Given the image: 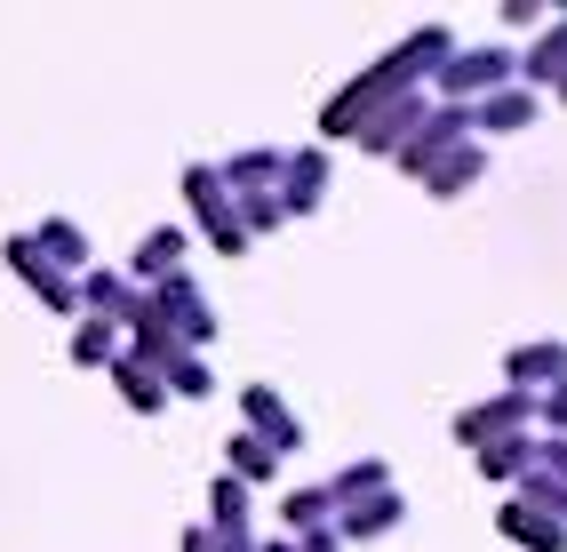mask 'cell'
Segmentation results:
<instances>
[{"label": "cell", "mask_w": 567, "mask_h": 552, "mask_svg": "<svg viewBox=\"0 0 567 552\" xmlns=\"http://www.w3.org/2000/svg\"><path fill=\"white\" fill-rule=\"evenodd\" d=\"M472 176H480V153H472V144H456V153L432 168V193H456V184H472Z\"/></svg>", "instance_id": "cell-11"}, {"label": "cell", "mask_w": 567, "mask_h": 552, "mask_svg": "<svg viewBox=\"0 0 567 552\" xmlns=\"http://www.w3.org/2000/svg\"><path fill=\"white\" fill-rule=\"evenodd\" d=\"M551 368H559V352H551V345H527V352L512 360V377H551Z\"/></svg>", "instance_id": "cell-14"}, {"label": "cell", "mask_w": 567, "mask_h": 552, "mask_svg": "<svg viewBox=\"0 0 567 552\" xmlns=\"http://www.w3.org/2000/svg\"><path fill=\"white\" fill-rule=\"evenodd\" d=\"M320 184H328V161H320V153L280 161V193H272V201H280V216H288V208H312V201H320Z\"/></svg>", "instance_id": "cell-4"}, {"label": "cell", "mask_w": 567, "mask_h": 552, "mask_svg": "<svg viewBox=\"0 0 567 552\" xmlns=\"http://www.w3.org/2000/svg\"><path fill=\"white\" fill-rule=\"evenodd\" d=\"M480 121H487V129H519V121H527V96H487Z\"/></svg>", "instance_id": "cell-13"}, {"label": "cell", "mask_w": 567, "mask_h": 552, "mask_svg": "<svg viewBox=\"0 0 567 552\" xmlns=\"http://www.w3.org/2000/svg\"><path fill=\"white\" fill-rule=\"evenodd\" d=\"M9 265L32 280V288H41V305H56V313H72V305H81V288H72L56 265H49V256L41 248H32V241H9Z\"/></svg>", "instance_id": "cell-2"}, {"label": "cell", "mask_w": 567, "mask_h": 552, "mask_svg": "<svg viewBox=\"0 0 567 552\" xmlns=\"http://www.w3.org/2000/svg\"><path fill=\"white\" fill-rule=\"evenodd\" d=\"M32 248H41V256H49V265H56L64 280L89 265V241H81V225H41V233H32Z\"/></svg>", "instance_id": "cell-7"}, {"label": "cell", "mask_w": 567, "mask_h": 552, "mask_svg": "<svg viewBox=\"0 0 567 552\" xmlns=\"http://www.w3.org/2000/svg\"><path fill=\"white\" fill-rule=\"evenodd\" d=\"M176 265H184V233H176V225H161L153 241H144L136 273H144V280H176Z\"/></svg>", "instance_id": "cell-8"}, {"label": "cell", "mask_w": 567, "mask_h": 552, "mask_svg": "<svg viewBox=\"0 0 567 552\" xmlns=\"http://www.w3.org/2000/svg\"><path fill=\"white\" fill-rule=\"evenodd\" d=\"M112 385H121V392H128V409H144V417H153L161 400H168V385H161V377H153V368H144L136 352H121V360H112Z\"/></svg>", "instance_id": "cell-6"}, {"label": "cell", "mask_w": 567, "mask_h": 552, "mask_svg": "<svg viewBox=\"0 0 567 552\" xmlns=\"http://www.w3.org/2000/svg\"><path fill=\"white\" fill-rule=\"evenodd\" d=\"M184 193H193V208H200V225H208L216 248H248V225H240L233 193H224V168H193V176H184Z\"/></svg>", "instance_id": "cell-1"}, {"label": "cell", "mask_w": 567, "mask_h": 552, "mask_svg": "<svg viewBox=\"0 0 567 552\" xmlns=\"http://www.w3.org/2000/svg\"><path fill=\"white\" fill-rule=\"evenodd\" d=\"M72 360H121V345H112V320H89L81 337H72Z\"/></svg>", "instance_id": "cell-12"}, {"label": "cell", "mask_w": 567, "mask_h": 552, "mask_svg": "<svg viewBox=\"0 0 567 552\" xmlns=\"http://www.w3.org/2000/svg\"><path fill=\"white\" fill-rule=\"evenodd\" d=\"M519 417H527V400H519V392H504V400H487V409H472V417H464V440H496V432H504V425H519Z\"/></svg>", "instance_id": "cell-9"}, {"label": "cell", "mask_w": 567, "mask_h": 552, "mask_svg": "<svg viewBox=\"0 0 567 552\" xmlns=\"http://www.w3.org/2000/svg\"><path fill=\"white\" fill-rule=\"evenodd\" d=\"M504 72H512V57L480 49V57H456V64H440V89H447V96H472V89H496Z\"/></svg>", "instance_id": "cell-3"}, {"label": "cell", "mask_w": 567, "mask_h": 552, "mask_svg": "<svg viewBox=\"0 0 567 552\" xmlns=\"http://www.w3.org/2000/svg\"><path fill=\"white\" fill-rule=\"evenodd\" d=\"M248 425L264 432V449H272V457H280V449H296V417H288L264 385H248Z\"/></svg>", "instance_id": "cell-5"}, {"label": "cell", "mask_w": 567, "mask_h": 552, "mask_svg": "<svg viewBox=\"0 0 567 552\" xmlns=\"http://www.w3.org/2000/svg\"><path fill=\"white\" fill-rule=\"evenodd\" d=\"M272 464H280V457L264 449L256 432H240V440H233V481H240V489H248V481H264V472H272Z\"/></svg>", "instance_id": "cell-10"}]
</instances>
